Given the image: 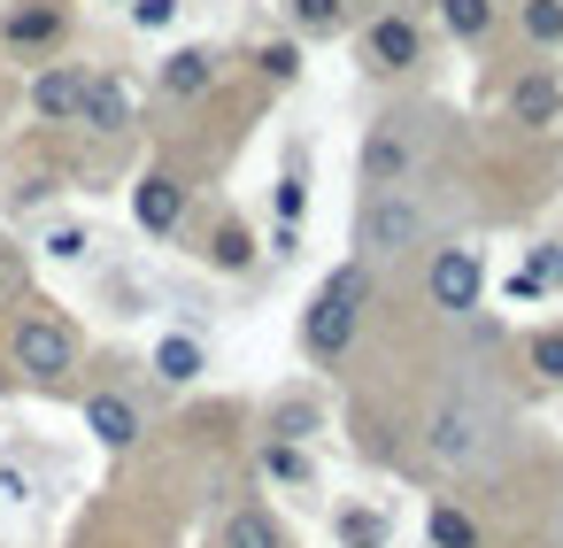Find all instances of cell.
Wrapping results in <instances>:
<instances>
[{"instance_id": "cell-24", "label": "cell", "mask_w": 563, "mask_h": 548, "mask_svg": "<svg viewBox=\"0 0 563 548\" xmlns=\"http://www.w3.org/2000/svg\"><path fill=\"white\" fill-rule=\"evenodd\" d=\"M40 255H47V263H86V255H93V232H86V224H55V232L40 240Z\"/></svg>"}, {"instance_id": "cell-22", "label": "cell", "mask_w": 563, "mask_h": 548, "mask_svg": "<svg viewBox=\"0 0 563 548\" xmlns=\"http://www.w3.org/2000/svg\"><path fill=\"white\" fill-rule=\"evenodd\" d=\"M517 24L532 47H563V0H517Z\"/></svg>"}, {"instance_id": "cell-29", "label": "cell", "mask_w": 563, "mask_h": 548, "mask_svg": "<svg viewBox=\"0 0 563 548\" xmlns=\"http://www.w3.org/2000/svg\"><path fill=\"white\" fill-rule=\"evenodd\" d=\"M271 201H278V224H301V209H309V186H301V171H286Z\"/></svg>"}, {"instance_id": "cell-4", "label": "cell", "mask_w": 563, "mask_h": 548, "mask_svg": "<svg viewBox=\"0 0 563 548\" xmlns=\"http://www.w3.org/2000/svg\"><path fill=\"white\" fill-rule=\"evenodd\" d=\"M16 371L32 386H70L78 379V332L63 317H24L16 325Z\"/></svg>"}, {"instance_id": "cell-6", "label": "cell", "mask_w": 563, "mask_h": 548, "mask_svg": "<svg viewBox=\"0 0 563 548\" xmlns=\"http://www.w3.org/2000/svg\"><path fill=\"white\" fill-rule=\"evenodd\" d=\"M424 294L440 317H478V294H486V263L478 248H432L424 263Z\"/></svg>"}, {"instance_id": "cell-26", "label": "cell", "mask_w": 563, "mask_h": 548, "mask_svg": "<svg viewBox=\"0 0 563 548\" xmlns=\"http://www.w3.org/2000/svg\"><path fill=\"white\" fill-rule=\"evenodd\" d=\"M525 363H532L540 379H555V386H563V325L532 332V340H525Z\"/></svg>"}, {"instance_id": "cell-25", "label": "cell", "mask_w": 563, "mask_h": 548, "mask_svg": "<svg viewBox=\"0 0 563 548\" xmlns=\"http://www.w3.org/2000/svg\"><path fill=\"white\" fill-rule=\"evenodd\" d=\"M209 263H217V271H247V263H255V240H247L240 224H217V240H209Z\"/></svg>"}, {"instance_id": "cell-27", "label": "cell", "mask_w": 563, "mask_h": 548, "mask_svg": "<svg viewBox=\"0 0 563 548\" xmlns=\"http://www.w3.org/2000/svg\"><path fill=\"white\" fill-rule=\"evenodd\" d=\"M255 70H263L271 86H294V78H301V47H294V40H271V47L255 55Z\"/></svg>"}, {"instance_id": "cell-28", "label": "cell", "mask_w": 563, "mask_h": 548, "mask_svg": "<svg viewBox=\"0 0 563 548\" xmlns=\"http://www.w3.org/2000/svg\"><path fill=\"white\" fill-rule=\"evenodd\" d=\"M178 17H186V0H132V24L140 32H170Z\"/></svg>"}, {"instance_id": "cell-14", "label": "cell", "mask_w": 563, "mask_h": 548, "mask_svg": "<svg viewBox=\"0 0 563 548\" xmlns=\"http://www.w3.org/2000/svg\"><path fill=\"white\" fill-rule=\"evenodd\" d=\"M78 124H86V132H109V140L132 132V86H124L117 70H93V78H86V117H78Z\"/></svg>"}, {"instance_id": "cell-1", "label": "cell", "mask_w": 563, "mask_h": 548, "mask_svg": "<svg viewBox=\"0 0 563 548\" xmlns=\"http://www.w3.org/2000/svg\"><path fill=\"white\" fill-rule=\"evenodd\" d=\"M501 448V402H486L478 386H448L424 409V456L440 471H478Z\"/></svg>"}, {"instance_id": "cell-18", "label": "cell", "mask_w": 563, "mask_h": 548, "mask_svg": "<svg viewBox=\"0 0 563 548\" xmlns=\"http://www.w3.org/2000/svg\"><path fill=\"white\" fill-rule=\"evenodd\" d=\"M332 533H340V548H386V540H394V517L371 509V502H347V509L332 517Z\"/></svg>"}, {"instance_id": "cell-16", "label": "cell", "mask_w": 563, "mask_h": 548, "mask_svg": "<svg viewBox=\"0 0 563 548\" xmlns=\"http://www.w3.org/2000/svg\"><path fill=\"white\" fill-rule=\"evenodd\" d=\"M209 371V348L194 340V332H163L155 340V379H170V386H194Z\"/></svg>"}, {"instance_id": "cell-33", "label": "cell", "mask_w": 563, "mask_h": 548, "mask_svg": "<svg viewBox=\"0 0 563 548\" xmlns=\"http://www.w3.org/2000/svg\"><path fill=\"white\" fill-rule=\"evenodd\" d=\"M0 278H9V248H0Z\"/></svg>"}, {"instance_id": "cell-19", "label": "cell", "mask_w": 563, "mask_h": 548, "mask_svg": "<svg viewBox=\"0 0 563 548\" xmlns=\"http://www.w3.org/2000/svg\"><path fill=\"white\" fill-rule=\"evenodd\" d=\"M286 24L301 40H332V32H347V0H286Z\"/></svg>"}, {"instance_id": "cell-10", "label": "cell", "mask_w": 563, "mask_h": 548, "mask_svg": "<svg viewBox=\"0 0 563 548\" xmlns=\"http://www.w3.org/2000/svg\"><path fill=\"white\" fill-rule=\"evenodd\" d=\"M186 209H194V194H186L170 171H147V178L132 186V217H140V232H155V240L186 232Z\"/></svg>"}, {"instance_id": "cell-23", "label": "cell", "mask_w": 563, "mask_h": 548, "mask_svg": "<svg viewBox=\"0 0 563 548\" xmlns=\"http://www.w3.org/2000/svg\"><path fill=\"white\" fill-rule=\"evenodd\" d=\"M317 417H324V409H317L309 394H286V402L271 409V440H309V432H317Z\"/></svg>"}, {"instance_id": "cell-30", "label": "cell", "mask_w": 563, "mask_h": 548, "mask_svg": "<svg viewBox=\"0 0 563 548\" xmlns=\"http://www.w3.org/2000/svg\"><path fill=\"white\" fill-rule=\"evenodd\" d=\"M0 502H32V479L16 463H0Z\"/></svg>"}, {"instance_id": "cell-12", "label": "cell", "mask_w": 563, "mask_h": 548, "mask_svg": "<svg viewBox=\"0 0 563 548\" xmlns=\"http://www.w3.org/2000/svg\"><path fill=\"white\" fill-rule=\"evenodd\" d=\"M509 117H517L525 132L563 124V78H555V70H525V78L509 86Z\"/></svg>"}, {"instance_id": "cell-9", "label": "cell", "mask_w": 563, "mask_h": 548, "mask_svg": "<svg viewBox=\"0 0 563 548\" xmlns=\"http://www.w3.org/2000/svg\"><path fill=\"white\" fill-rule=\"evenodd\" d=\"M409 171H417L409 124H401V117L371 124V140H363V186H409Z\"/></svg>"}, {"instance_id": "cell-13", "label": "cell", "mask_w": 563, "mask_h": 548, "mask_svg": "<svg viewBox=\"0 0 563 548\" xmlns=\"http://www.w3.org/2000/svg\"><path fill=\"white\" fill-rule=\"evenodd\" d=\"M217 78H224V55H217V47H178V55H163V94H170V101H201Z\"/></svg>"}, {"instance_id": "cell-7", "label": "cell", "mask_w": 563, "mask_h": 548, "mask_svg": "<svg viewBox=\"0 0 563 548\" xmlns=\"http://www.w3.org/2000/svg\"><path fill=\"white\" fill-rule=\"evenodd\" d=\"M63 32H70V0H16L0 17V47L9 55H47V47H63Z\"/></svg>"}, {"instance_id": "cell-15", "label": "cell", "mask_w": 563, "mask_h": 548, "mask_svg": "<svg viewBox=\"0 0 563 548\" xmlns=\"http://www.w3.org/2000/svg\"><path fill=\"white\" fill-rule=\"evenodd\" d=\"M432 17H440V32L448 40H463V47H478V40H494V0H432Z\"/></svg>"}, {"instance_id": "cell-17", "label": "cell", "mask_w": 563, "mask_h": 548, "mask_svg": "<svg viewBox=\"0 0 563 548\" xmlns=\"http://www.w3.org/2000/svg\"><path fill=\"white\" fill-rule=\"evenodd\" d=\"M217 548H286V533H278V517H271L263 502H247V509H232V517H224Z\"/></svg>"}, {"instance_id": "cell-3", "label": "cell", "mask_w": 563, "mask_h": 548, "mask_svg": "<svg viewBox=\"0 0 563 548\" xmlns=\"http://www.w3.org/2000/svg\"><path fill=\"white\" fill-rule=\"evenodd\" d=\"M424 240V209L401 194V186H363V209H355V255L363 263H394Z\"/></svg>"}, {"instance_id": "cell-8", "label": "cell", "mask_w": 563, "mask_h": 548, "mask_svg": "<svg viewBox=\"0 0 563 548\" xmlns=\"http://www.w3.org/2000/svg\"><path fill=\"white\" fill-rule=\"evenodd\" d=\"M86 78H93V63H40V78H32V117H40V124H78V117H86Z\"/></svg>"}, {"instance_id": "cell-20", "label": "cell", "mask_w": 563, "mask_h": 548, "mask_svg": "<svg viewBox=\"0 0 563 548\" xmlns=\"http://www.w3.org/2000/svg\"><path fill=\"white\" fill-rule=\"evenodd\" d=\"M424 540H432V548H478V517L455 509V502H432V509H424Z\"/></svg>"}, {"instance_id": "cell-31", "label": "cell", "mask_w": 563, "mask_h": 548, "mask_svg": "<svg viewBox=\"0 0 563 548\" xmlns=\"http://www.w3.org/2000/svg\"><path fill=\"white\" fill-rule=\"evenodd\" d=\"M555 548H563V502H555Z\"/></svg>"}, {"instance_id": "cell-5", "label": "cell", "mask_w": 563, "mask_h": 548, "mask_svg": "<svg viewBox=\"0 0 563 548\" xmlns=\"http://www.w3.org/2000/svg\"><path fill=\"white\" fill-rule=\"evenodd\" d=\"M355 55H363L371 78H409V70L424 63V32H417L401 9H386V17H371V24L355 32Z\"/></svg>"}, {"instance_id": "cell-32", "label": "cell", "mask_w": 563, "mask_h": 548, "mask_svg": "<svg viewBox=\"0 0 563 548\" xmlns=\"http://www.w3.org/2000/svg\"><path fill=\"white\" fill-rule=\"evenodd\" d=\"M555 286H563V248H555Z\"/></svg>"}, {"instance_id": "cell-21", "label": "cell", "mask_w": 563, "mask_h": 548, "mask_svg": "<svg viewBox=\"0 0 563 548\" xmlns=\"http://www.w3.org/2000/svg\"><path fill=\"white\" fill-rule=\"evenodd\" d=\"M263 471H271L278 486H309V479H317V463L301 456V440H263Z\"/></svg>"}, {"instance_id": "cell-2", "label": "cell", "mask_w": 563, "mask_h": 548, "mask_svg": "<svg viewBox=\"0 0 563 548\" xmlns=\"http://www.w3.org/2000/svg\"><path fill=\"white\" fill-rule=\"evenodd\" d=\"M363 309H371V263L355 255V263H340V271L309 294V309H301V325H294L301 355H309V363H340V355L355 348V332H363Z\"/></svg>"}, {"instance_id": "cell-11", "label": "cell", "mask_w": 563, "mask_h": 548, "mask_svg": "<svg viewBox=\"0 0 563 548\" xmlns=\"http://www.w3.org/2000/svg\"><path fill=\"white\" fill-rule=\"evenodd\" d=\"M86 432H93V440H101L109 456H124V448H140L147 417H140V402H132V394L101 386V394H86Z\"/></svg>"}]
</instances>
